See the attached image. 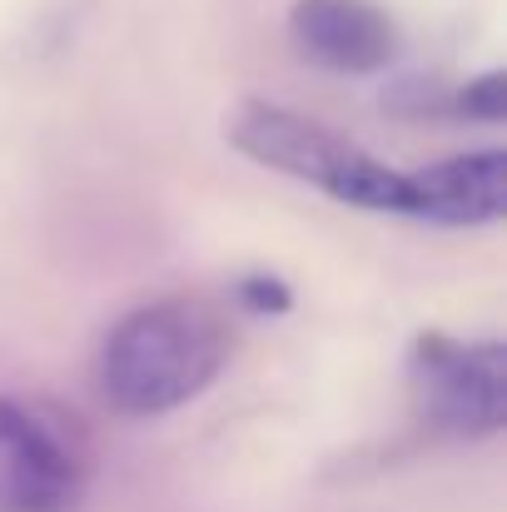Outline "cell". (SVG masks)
<instances>
[{"mask_svg":"<svg viewBox=\"0 0 507 512\" xmlns=\"http://www.w3.org/2000/svg\"><path fill=\"white\" fill-rule=\"evenodd\" d=\"M229 353L219 314L199 299H160L125 314L100 348V393L125 418H160L199 398Z\"/></svg>","mask_w":507,"mask_h":512,"instance_id":"6da1fadb","label":"cell"},{"mask_svg":"<svg viewBox=\"0 0 507 512\" xmlns=\"http://www.w3.org/2000/svg\"><path fill=\"white\" fill-rule=\"evenodd\" d=\"M229 140L239 155L269 170L304 179L338 204L373 209V214H408V174L388 170L368 150L348 145L343 135L284 110V105H244L229 120Z\"/></svg>","mask_w":507,"mask_h":512,"instance_id":"7a4b0ae2","label":"cell"},{"mask_svg":"<svg viewBox=\"0 0 507 512\" xmlns=\"http://www.w3.org/2000/svg\"><path fill=\"white\" fill-rule=\"evenodd\" d=\"M413 398L453 438H493L507 423V348L503 343L433 339L413 353Z\"/></svg>","mask_w":507,"mask_h":512,"instance_id":"3957f363","label":"cell"},{"mask_svg":"<svg viewBox=\"0 0 507 512\" xmlns=\"http://www.w3.org/2000/svg\"><path fill=\"white\" fill-rule=\"evenodd\" d=\"M80 458L70 438L20 398H0V512H75Z\"/></svg>","mask_w":507,"mask_h":512,"instance_id":"277c9868","label":"cell"},{"mask_svg":"<svg viewBox=\"0 0 507 512\" xmlns=\"http://www.w3.org/2000/svg\"><path fill=\"white\" fill-rule=\"evenodd\" d=\"M289 35L309 60L338 75H373L398 50V30L373 0H299Z\"/></svg>","mask_w":507,"mask_h":512,"instance_id":"5b68a950","label":"cell"},{"mask_svg":"<svg viewBox=\"0 0 507 512\" xmlns=\"http://www.w3.org/2000/svg\"><path fill=\"white\" fill-rule=\"evenodd\" d=\"M408 214L433 224H458V229L498 224L507 214V155L473 150L408 174Z\"/></svg>","mask_w":507,"mask_h":512,"instance_id":"8992f818","label":"cell"},{"mask_svg":"<svg viewBox=\"0 0 507 512\" xmlns=\"http://www.w3.org/2000/svg\"><path fill=\"white\" fill-rule=\"evenodd\" d=\"M463 110L478 115V120H488V125H498V120H503V75L493 70V75L473 80V85L463 90Z\"/></svg>","mask_w":507,"mask_h":512,"instance_id":"52a82bcc","label":"cell"},{"mask_svg":"<svg viewBox=\"0 0 507 512\" xmlns=\"http://www.w3.org/2000/svg\"><path fill=\"white\" fill-rule=\"evenodd\" d=\"M239 294H244V304H249V309H259V314H264V309H274V314H279V309H289V294H284V284H279V279H249Z\"/></svg>","mask_w":507,"mask_h":512,"instance_id":"ba28073f","label":"cell"}]
</instances>
